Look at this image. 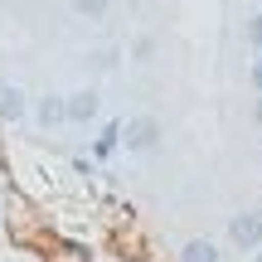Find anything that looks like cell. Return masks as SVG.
I'll use <instances>...</instances> for the list:
<instances>
[{
  "label": "cell",
  "instance_id": "1",
  "mask_svg": "<svg viewBox=\"0 0 262 262\" xmlns=\"http://www.w3.org/2000/svg\"><path fill=\"white\" fill-rule=\"evenodd\" d=\"M63 112H68V122H73V126L97 122V117H102V93H97V88H78L73 97H63Z\"/></svg>",
  "mask_w": 262,
  "mask_h": 262
},
{
  "label": "cell",
  "instance_id": "2",
  "mask_svg": "<svg viewBox=\"0 0 262 262\" xmlns=\"http://www.w3.org/2000/svg\"><path fill=\"white\" fill-rule=\"evenodd\" d=\"M228 243L243 248V253H257V248H262V214H238V219H228Z\"/></svg>",
  "mask_w": 262,
  "mask_h": 262
},
{
  "label": "cell",
  "instance_id": "3",
  "mask_svg": "<svg viewBox=\"0 0 262 262\" xmlns=\"http://www.w3.org/2000/svg\"><path fill=\"white\" fill-rule=\"evenodd\" d=\"M122 146H131V150H156L160 146V122H156V117H131V122L122 126Z\"/></svg>",
  "mask_w": 262,
  "mask_h": 262
},
{
  "label": "cell",
  "instance_id": "4",
  "mask_svg": "<svg viewBox=\"0 0 262 262\" xmlns=\"http://www.w3.org/2000/svg\"><path fill=\"white\" fill-rule=\"evenodd\" d=\"M29 112V97L19 83H0V122H25Z\"/></svg>",
  "mask_w": 262,
  "mask_h": 262
},
{
  "label": "cell",
  "instance_id": "5",
  "mask_svg": "<svg viewBox=\"0 0 262 262\" xmlns=\"http://www.w3.org/2000/svg\"><path fill=\"white\" fill-rule=\"evenodd\" d=\"M180 262H219V243H209V238H189V243L180 248Z\"/></svg>",
  "mask_w": 262,
  "mask_h": 262
},
{
  "label": "cell",
  "instance_id": "6",
  "mask_svg": "<svg viewBox=\"0 0 262 262\" xmlns=\"http://www.w3.org/2000/svg\"><path fill=\"white\" fill-rule=\"evenodd\" d=\"M39 122H44V126H63V122H68V112H63V97H58V93L39 97Z\"/></svg>",
  "mask_w": 262,
  "mask_h": 262
},
{
  "label": "cell",
  "instance_id": "7",
  "mask_svg": "<svg viewBox=\"0 0 262 262\" xmlns=\"http://www.w3.org/2000/svg\"><path fill=\"white\" fill-rule=\"evenodd\" d=\"M117 146H122V126L112 122V126H102V136H97V146H93V150H97V156H112Z\"/></svg>",
  "mask_w": 262,
  "mask_h": 262
},
{
  "label": "cell",
  "instance_id": "8",
  "mask_svg": "<svg viewBox=\"0 0 262 262\" xmlns=\"http://www.w3.org/2000/svg\"><path fill=\"white\" fill-rule=\"evenodd\" d=\"M107 5H112V0H73V10H78V15H88V19H102Z\"/></svg>",
  "mask_w": 262,
  "mask_h": 262
},
{
  "label": "cell",
  "instance_id": "9",
  "mask_svg": "<svg viewBox=\"0 0 262 262\" xmlns=\"http://www.w3.org/2000/svg\"><path fill=\"white\" fill-rule=\"evenodd\" d=\"M248 44H253L257 54H262V10H257L253 19H248Z\"/></svg>",
  "mask_w": 262,
  "mask_h": 262
},
{
  "label": "cell",
  "instance_id": "10",
  "mask_svg": "<svg viewBox=\"0 0 262 262\" xmlns=\"http://www.w3.org/2000/svg\"><path fill=\"white\" fill-rule=\"evenodd\" d=\"M248 83H253V93L262 97V54H257V63H253V68H248Z\"/></svg>",
  "mask_w": 262,
  "mask_h": 262
},
{
  "label": "cell",
  "instance_id": "11",
  "mask_svg": "<svg viewBox=\"0 0 262 262\" xmlns=\"http://www.w3.org/2000/svg\"><path fill=\"white\" fill-rule=\"evenodd\" d=\"M253 122L262 126V97H257V102H253Z\"/></svg>",
  "mask_w": 262,
  "mask_h": 262
},
{
  "label": "cell",
  "instance_id": "12",
  "mask_svg": "<svg viewBox=\"0 0 262 262\" xmlns=\"http://www.w3.org/2000/svg\"><path fill=\"white\" fill-rule=\"evenodd\" d=\"M253 262H262V248H257V253H253Z\"/></svg>",
  "mask_w": 262,
  "mask_h": 262
}]
</instances>
